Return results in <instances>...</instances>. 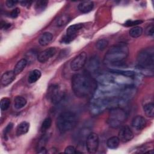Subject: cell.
<instances>
[{"label": "cell", "instance_id": "13", "mask_svg": "<svg viewBox=\"0 0 154 154\" xmlns=\"http://www.w3.org/2000/svg\"><path fill=\"white\" fill-rule=\"evenodd\" d=\"M16 74L14 71L9 70L2 74L1 78V83L4 86L10 84L15 79Z\"/></svg>", "mask_w": 154, "mask_h": 154}, {"label": "cell", "instance_id": "1", "mask_svg": "<svg viewBox=\"0 0 154 154\" xmlns=\"http://www.w3.org/2000/svg\"><path fill=\"white\" fill-rule=\"evenodd\" d=\"M96 88V83L88 73H78L72 78V89L79 97H87L93 94Z\"/></svg>", "mask_w": 154, "mask_h": 154}, {"label": "cell", "instance_id": "4", "mask_svg": "<svg viewBox=\"0 0 154 154\" xmlns=\"http://www.w3.org/2000/svg\"><path fill=\"white\" fill-rule=\"evenodd\" d=\"M138 66L141 69L153 70L154 66V51L153 48L143 49L137 57Z\"/></svg>", "mask_w": 154, "mask_h": 154}, {"label": "cell", "instance_id": "39", "mask_svg": "<svg viewBox=\"0 0 154 154\" xmlns=\"http://www.w3.org/2000/svg\"><path fill=\"white\" fill-rule=\"evenodd\" d=\"M67 54H68L67 49H64V50H62V51L60 52V57L61 58H63V57H64V55H66Z\"/></svg>", "mask_w": 154, "mask_h": 154}, {"label": "cell", "instance_id": "17", "mask_svg": "<svg viewBox=\"0 0 154 154\" xmlns=\"http://www.w3.org/2000/svg\"><path fill=\"white\" fill-rule=\"evenodd\" d=\"M29 128V123L27 122L23 121L20 123L16 128V135L17 136H20L26 134Z\"/></svg>", "mask_w": 154, "mask_h": 154}, {"label": "cell", "instance_id": "2", "mask_svg": "<svg viewBox=\"0 0 154 154\" xmlns=\"http://www.w3.org/2000/svg\"><path fill=\"white\" fill-rule=\"evenodd\" d=\"M129 54V48L125 43H119L112 46L105 55V62L110 64L121 63Z\"/></svg>", "mask_w": 154, "mask_h": 154}, {"label": "cell", "instance_id": "11", "mask_svg": "<svg viewBox=\"0 0 154 154\" xmlns=\"http://www.w3.org/2000/svg\"><path fill=\"white\" fill-rule=\"evenodd\" d=\"M57 52V48L55 47H50L47 48L38 54L37 56V60L40 63H45L52 57H54L56 54Z\"/></svg>", "mask_w": 154, "mask_h": 154}, {"label": "cell", "instance_id": "16", "mask_svg": "<svg viewBox=\"0 0 154 154\" xmlns=\"http://www.w3.org/2000/svg\"><path fill=\"white\" fill-rule=\"evenodd\" d=\"M99 67V60L97 57L93 56L91 57L88 63L87 68L90 72H95Z\"/></svg>", "mask_w": 154, "mask_h": 154}, {"label": "cell", "instance_id": "24", "mask_svg": "<svg viewBox=\"0 0 154 154\" xmlns=\"http://www.w3.org/2000/svg\"><path fill=\"white\" fill-rule=\"evenodd\" d=\"M143 34V28L141 26H135L130 29L129 35L133 38H137Z\"/></svg>", "mask_w": 154, "mask_h": 154}, {"label": "cell", "instance_id": "37", "mask_svg": "<svg viewBox=\"0 0 154 154\" xmlns=\"http://www.w3.org/2000/svg\"><path fill=\"white\" fill-rule=\"evenodd\" d=\"M11 26V23H7L5 21H1V28L4 29H7Z\"/></svg>", "mask_w": 154, "mask_h": 154}, {"label": "cell", "instance_id": "14", "mask_svg": "<svg viewBox=\"0 0 154 154\" xmlns=\"http://www.w3.org/2000/svg\"><path fill=\"white\" fill-rule=\"evenodd\" d=\"M78 7L80 12L82 13H87L93 10L94 7V2L90 1H82L78 4Z\"/></svg>", "mask_w": 154, "mask_h": 154}, {"label": "cell", "instance_id": "33", "mask_svg": "<svg viewBox=\"0 0 154 154\" xmlns=\"http://www.w3.org/2000/svg\"><path fill=\"white\" fill-rule=\"evenodd\" d=\"M64 152L66 153H78L79 152H78L76 149L74 147V146H67L64 150Z\"/></svg>", "mask_w": 154, "mask_h": 154}, {"label": "cell", "instance_id": "5", "mask_svg": "<svg viewBox=\"0 0 154 154\" xmlns=\"http://www.w3.org/2000/svg\"><path fill=\"white\" fill-rule=\"evenodd\" d=\"M127 118L128 114L126 111L122 108L116 106L110 109L107 123L111 127L117 128L121 126Z\"/></svg>", "mask_w": 154, "mask_h": 154}, {"label": "cell", "instance_id": "19", "mask_svg": "<svg viewBox=\"0 0 154 154\" xmlns=\"http://www.w3.org/2000/svg\"><path fill=\"white\" fill-rule=\"evenodd\" d=\"M28 63L27 60L25 58H22L15 65L14 68V72L16 75H18L21 73L23 70L25 68L26 64Z\"/></svg>", "mask_w": 154, "mask_h": 154}, {"label": "cell", "instance_id": "30", "mask_svg": "<svg viewBox=\"0 0 154 154\" xmlns=\"http://www.w3.org/2000/svg\"><path fill=\"white\" fill-rule=\"evenodd\" d=\"M143 22L141 20H128L124 24L126 26H135L137 25H139Z\"/></svg>", "mask_w": 154, "mask_h": 154}, {"label": "cell", "instance_id": "22", "mask_svg": "<svg viewBox=\"0 0 154 154\" xmlns=\"http://www.w3.org/2000/svg\"><path fill=\"white\" fill-rule=\"evenodd\" d=\"M26 99L20 96H16L14 99V106L17 109H19L24 107L26 105Z\"/></svg>", "mask_w": 154, "mask_h": 154}, {"label": "cell", "instance_id": "27", "mask_svg": "<svg viewBox=\"0 0 154 154\" xmlns=\"http://www.w3.org/2000/svg\"><path fill=\"white\" fill-rule=\"evenodd\" d=\"M108 45V41L106 39L102 38L96 42V48L99 51H103Z\"/></svg>", "mask_w": 154, "mask_h": 154}, {"label": "cell", "instance_id": "35", "mask_svg": "<svg viewBox=\"0 0 154 154\" xmlns=\"http://www.w3.org/2000/svg\"><path fill=\"white\" fill-rule=\"evenodd\" d=\"M35 52H29L27 54H26V58H25L27 61H34V57H35Z\"/></svg>", "mask_w": 154, "mask_h": 154}, {"label": "cell", "instance_id": "15", "mask_svg": "<svg viewBox=\"0 0 154 154\" xmlns=\"http://www.w3.org/2000/svg\"><path fill=\"white\" fill-rule=\"evenodd\" d=\"M53 39V35L49 32H45L38 38V43L42 46L48 45Z\"/></svg>", "mask_w": 154, "mask_h": 154}, {"label": "cell", "instance_id": "3", "mask_svg": "<svg viewBox=\"0 0 154 154\" xmlns=\"http://www.w3.org/2000/svg\"><path fill=\"white\" fill-rule=\"evenodd\" d=\"M76 115L70 111L63 112L57 119V127L61 133H65L73 129L76 125Z\"/></svg>", "mask_w": 154, "mask_h": 154}, {"label": "cell", "instance_id": "26", "mask_svg": "<svg viewBox=\"0 0 154 154\" xmlns=\"http://www.w3.org/2000/svg\"><path fill=\"white\" fill-rule=\"evenodd\" d=\"M111 72L117 73L118 75H123L125 77L129 78H134L135 76V73L132 71H125V70H111Z\"/></svg>", "mask_w": 154, "mask_h": 154}, {"label": "cell", "instance_id": "25", "mask_svg": "<svg viewBox=\"0 0 154 154\" xmlns=\"http://www.w3.org/2000/svg\"><path fill=\"white\" fill-rule=\"evenodd\" d=\"M48 4V1H37L35 3V10L38 13L43 11L46 8Z\"/></svg>", "mask_w": 154, "mask_h": 154}, {"label": "cell", "instance_id": "29", "mask_svg": "<svg viewBox=\"0 0 154 154\" xmlns=\"http://www.w3.org/2000/svg\"><path fill=\"white\" fill-rule=\"evenodd\" d=\"M10 99L8 97H3L1 100V109L2 111H6L10 106Z\"/></svg>", "mask_w": 154, "mask_h": 154}, {"label": "cell", "instance_id": "31", "mask_svg": "<svg viewBox=\"0 0 154 154\" xmlns=\"http://www.w3.org/2000/svg\"><path fill=\"white\" fill-rule=\"evenodd\" d=\"M20 14V10L19 8H15L9 13V16L13 19L17 18Z\"/></svg>", "mask_w": 154, "mask_h": 154}, {"label": "cell", "instance_id": "7", "mask_svg": "<svg viewBox=\"0 0 154 154\" xmlns=\"http://www.w3.org/2000/svg\"><path fill=\"white\" fill-rule=\"evenodd\" d=\"M84 25L82 23H76L69 26L67 29L66 34L62 37L61 42L64 43H70L76 37L78 32L82 29Z\"/></svg>", "mask_w": 154, "mask_h": 154}, {"label": "cell", "instance_id": "36", "mask_svg": "<svg viewBox=\"0 0 154 154\" xmlns=\"http://www.w3.org/2000/svg\"><path fill=\"white\" fill-rule=\"evenodd\" d=\"M13 127V124L12 123H9L4 130V135H7V134L10 132V131L11 130Z\"/></svg>", "mask_w": 154, "mask_h": 154}, {"label": "cell", "instance_id": "8", "mask_svg": "<svg viewBox=\"0 0 154 154\" xmlns=\"http://www.w3.org/2000/svg\"><path fill=\"white\" fill-rule=\"evenodd\" d=\"M99 137L94 132H90L86 138L85 146L87 150L90 153H94L97 150L99 147Z\"/></svg>", "mask_w": 154, "mask_h": 154}, {"label": "cell", "instance_id": "10", "mask_svg": "<svg viewBox=\"0 0 154 154\" xmlns=\"http://www.w3.org/2000/svg\"><path fill=\"white\" fill-rule=\"evenodd\" d=\"M118 137L122 142L127 143L134 138V134L128 125H124L120 129Z\"/></svg>", "mask_w": 154, "mask_h": 154}, {"label": "cell", "instance_id": "38", "mask_svg": "<svg viewBox=\"0 0 154 154\" xmlns=\"http://www.w3.org/2000/svg\"><path fill=\"white\" fill-rule=\"evenodd\" d=\"M22 6H25L27 7L28 8L29 7L32 3V1H19V2Z\"/></svg>", "mask_w": 154, "mask_h": 154}, {"label": "cell", "instance_id": "21", "mask_svg": "<svg viewBox=\"0 0 154 154\" xmlns=\"http://www.w3.org/2000/svg\"><path fill=\"white\" fill-rule=\"evenodd\" d=\"M120 140L118 137L113 136L109 138L106 141V146L111 149H115L118 147L120 144Z\"/></svg>", "mask_w": 154, "mask_h": 154}, {"label": "cell", "instance_id": "9", "mask_svg": "<svg viewBox=\"0 0 154 154\" xmlns=\"http://www.w3.org/2000/svg\"><path fill=\"white\" fill-rule=\"evenodd\" d=\"M87 59V53L82 52L75 57L70 62V67L73 71H78L81 69L85 64Z\"/></svg>", "mask_w": 154, "mask_h": 154}, {"label": "cell", "instance_id": "32", "mask_svg": "<svg viewBox=\"0 0 154 154\" xmlns=\"http://www.w3.org/2000/svg\"><path fill=\"white\" fill-rule=\"evenodd\" d=\"M145 34L149 36H153L154 31H153V25L151 24L148 25L145 29Z\"/></svg>", "mask_w": 154, "mask_h": 154}, {"label": "cell", "instance_id": "34", "mask_svg": "<svg viewBox=\"0 0 154 154\" xmlns=\"http://www.w3.org/2000/svg\"><path fill=\"white\" fill-rule=\"evenodd\" d=\"M19 1H14V0H8L5 2V5L8 8H13L14 7Z\"/></svg>", "mask_w": 154, "mask_h": 154}, {"label": "cell", "instance_id": "28", "mask_svg": "<svg viewBox=\"0 0 154 154\" xmlns=\"http://www.w3.org/2000/svg\"><path fill=\"white\" fill-rule=\"evenodd\" d=\"M52 125V119L51 117H46L45 119L43 122H42V126H41V129L43 132H45L49 129L50 127Z\"/></svg>", "mask_w": 154, "mask_h": 154}, {"label": "cell", "instance_id": "18", "mask_svg": "<svg viewBox=\"0 0 154 154\" xmlns=\"http://www.w3.org/2000/svg\"><path fill=\"white\" fill-rule=\"evenodd\" d=\"M42 73L39 70L34 69L30 72L28 77V81L30 84H32L37 81L41 77Z\"/></svg>", "mask_w": 154, "mask_h": 154}, {"label": "cell", "instance_id": "6", "mask_svg": "<svg viewBox=\"0 0 154 154\" xmlns=\"http://www.w3.org/2000/svg\"><path fill=\"white\" fill-rule=\"evenodd\" d=\"M64 96V91L58 84H53L48 88L47 92L48 99L54 104H57L61 101Z\"/></svg>", "mask_w": 154, "mask_h": 154}, {"label": "cell", "instance_id": "23", "mask_svg": "<svg viewBox=\"0 0 154 154\" xmlns=\"http://www.w3.org/2000/svg\"><path fill=\"white\" fill-rule=\"evenodd\" d=\"M70 19V16L68 14H61L56 20V22H55L56 25L59 27L63 26L66 25L69 22Z\"/></svg>", "mask_w": 154, "mask_h": 154}, {"label": "cell", "instance_id": "12", "mask_svg": "<svg viewBox=\"0 0 154 154\" xmlns=\"http://www.w3.org/2000/svg\"><path fill=\"white\" fill-rule=\"evenodd\" d=\"M146 125V120L141 116H137L134 117L132 120V127L138 131H141L144 129Z\"/></svg>", "mask_w": 154, "mask_h": 154}, {"label": "cell", "instance_id": "20", "mask_svg": "<svg viewBox=\"0 0 154 154\" xmlns=\"http://www.w3.org/2000/svg\"><path fill=\"white\" fill-rule=\"evenodd\" d=\"M143 111L145 114L149 117L154 116V104L153 102H147L143 105Z\"/></svg>", "mask_w": 154, "mask_h": 154}]
</instances>
